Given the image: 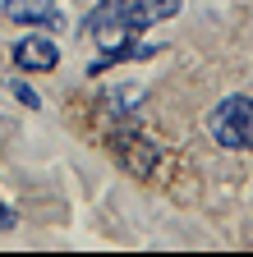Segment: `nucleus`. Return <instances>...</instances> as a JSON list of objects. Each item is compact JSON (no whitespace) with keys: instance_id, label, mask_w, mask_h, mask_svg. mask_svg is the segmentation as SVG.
<instances>
[{"instance_id":"nucleus-1","label":"nucleus","mask_w":253,"mask_h":257,"mask_svg":"<svg viewBox=\"0 0 253 257\" xmlns=\"http://www.w3.org/2000/svg\"><path fill=\"white\" fill-rule=\"evenodd\" d=\"M184 0H102L97 10L88 14V37L97 42L111 60H124V55H152L156 46H138L134 51V37L143 28L161 23L171 14H180Z\"/></svg>"},{"instance_id":"nucleus-2","label":"nucleus","mask_w":253,"mask_h":257,"mask_svg":"<svg viewBox=\"0 0 253 257\" xmlns=\"http://www.w3.org/2000/svg\"><path fill=\"white\" fill-rule=\"evenodd\" d=\"M207 128H212L216 147H226V152L253 147V101L248 96H226V101L207 115Z\"/></svg>"},{"instance_id":"nucleus-3","label":"nucleus","mask_w":253,"mask_h":257,"mask_svg":"<svg viewBox=\"0 0 253 257\" xmlns=\"http://www.w3.org/2000/svg\"><path fill=\"white\" fill-rule=\"evenodd\" d=\"M5 19H14V23H37V28H55L60 23V5H55V0H5Z\"/></svg>"},{"instance_id":"nucleus-4","label":"nucleus","mask_w":253,"mask_h":257,"mask_svg":"<svg viewBox=\"0 0 253 257\" xmlns=\"http://www.w3.org/2000/svg\"><path fill=\"white\" fill-rule=\"evenodd\" d=\"M14 60L23 64V69H33V74H46V69H55L60 51H55V42H46V37H23V42L14 46Z\"/></svg>"},{"instance_id":"nucleus-5","label":"nucleus","mask_w":253,"mask_h":257,"mask_svg":"<svg viewBox=\"0 0 253 257\" xmlns=\"http://www.w3.org/2000/svg\"><path fill=\"white\" fill-rule=\"evenodd\" d=\"M10 92H14V96H19V101H23V106H33V110H37V106H42V101H37V92H33V87H23V83H19V78H14V83H10Z\"/></svg>"},{"instance_id":"nucleus-6","label":"nucleus","mask_w":253,"mask_h":257,"mask_svg":"<svg viewBox=\"0 0 253 257\" xmlns=\"http://www.w3.org/2000/svg\"><path fill=\"white\" fill-rule=\"evenodd\" d=\"M0 230H14V211H10L5 202H0Z\"/></svg>"}]
</instances>
